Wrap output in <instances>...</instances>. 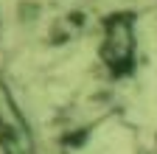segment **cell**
<instances>
[{
	"mask_svg": "<svg viewBox=\"0 0 157 154\" xmlns=\"http://www.w3.org/2000/svg\"><path fill=\"white\" fill-rule=\"evenodd\" d=\"M137 53V34L135 23L126 14H115L104 23L101 39H98V59L109 73H126L135 65Z\"/></svg>",
	"mask_w": 157,
	"mask_h": 154,
	"instance_id": "obj_1",
	"label": "cell"
}]
</instances>
